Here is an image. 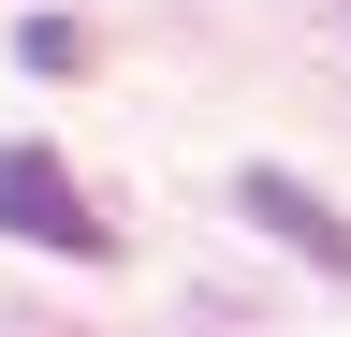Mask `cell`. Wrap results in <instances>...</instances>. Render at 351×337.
<instances>
[{"instance_id":"6da1fadb","label":"cell","mask_w":351,"mask_h":337,"mask_svg":"<svg viewBox=\"0 0 351 337\" xmlns=\"http://www.w3.org/2000/svg\"><path fill=\"white\" fill-rule=\"evenodd\" d=\"M0 235L59 249V264H103V220H88V191L59 176V147H0Z\"/></svg>"},{"instance_id":"7a4b0ae2","label":"cell","mask_w":351,"mask_h":337,"mask_svg":"<svg viewBox=\"0 0 351 337\" xmlns=\"http://www.w3.org/2000/svg\"><path fill=\"white\" fill-rule=\"evenodd\" d=\"M234 205H249V235H278V249H293V264L351 279V220H337V205L307 191V176H278V161H249V176H234Z\"/></svg>"},{"instance_id":"3957f363","label":"cell","mask_w":351,"mask_h":337,"mask_svg":"<svg viewBox=\"0 0 351 337\" xmlns=\"http://www.w3.org/2000/svg\"><path fill=\"white\" fill-rule=\"evenodd\" d=\"M15 59H29V73H73L88 30H73V15H15Z\"/></svg>"}]
</instances>
